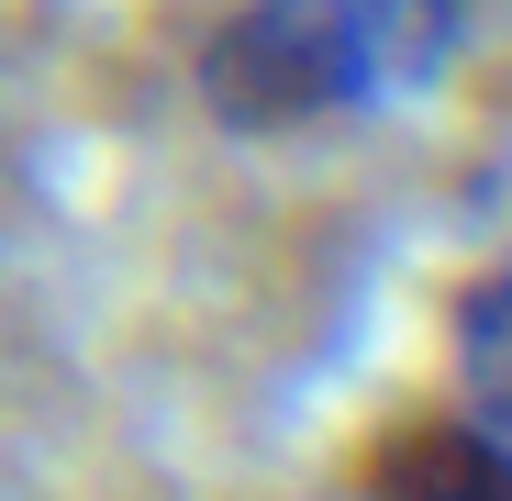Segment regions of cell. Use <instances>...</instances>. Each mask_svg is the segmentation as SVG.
<instances>
[{"label": "cell", "mask_w": 512, "mask_h": 501, "mask_svg": "<svg viewBox=\"0 0 512 501\" xmlns=\"http://www.w3.org/2000/svg\"><path fill=\"white\" fill-rule=\"evenodd\" d=\"M446 379H457V412L468 424H490L512 446V245L457 290L446 312Z\"/></svg>", "instance_id": "7a4b0ae2"}, {"label": "cell", "mask_w": 512, "mask_h": 501, "mask_svg": "<svg viewBox=\"0 0 512 501\" xmlns=\"http://www.w3.org/2000/svg\"><path fill=\"white\" fill-rule=\"evenodd\" d=\"M479 0H234L201 45V112L223 134H312L423 101L457 67Z\"/></svg>", "instance_id": "6da1fadb"}]
</instances>
